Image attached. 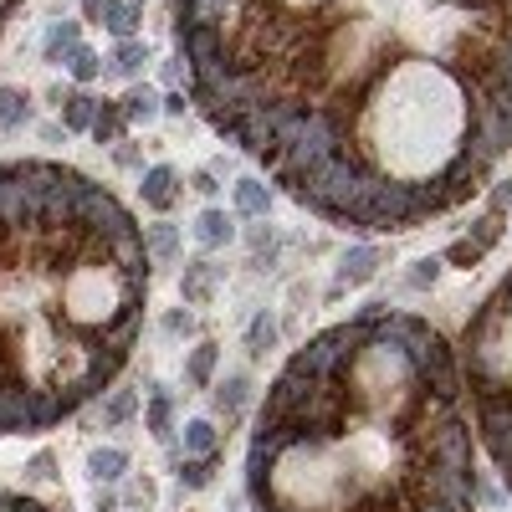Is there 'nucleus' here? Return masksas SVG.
<instances>
[{"label": "nucleus", "instance_id": "f257e3e1", "mask_svg": "<svg viewBox=\"0 0 512 512\" xmlns=\"http://www.w3.org/2000/svg\"><path fill=\"white\" fill-rule=\"evenodd\" d=\"M190 103L303 210L416 231L512 154V0H175Z\"/></svg>", "mask_w": 512, "mask_h": 512}, {"label": "nucleus", "instance_id": "f03ea898", "mask_svg": "<svg viewBox=\"0 0 512 512\" xmlns=\"http://www.w3.org/2000/svg\"><path fill=\"white\" fill-rule=\"evenodd\" d=\"M462 359L416 313L369 303L267 384L246 446L251 512H477Z\"/></svg>", "mask_w": 512, "mask_h": 512}, {"label": "nucleus", "instance_id": "7ed1b4c3", "mask_svg": "<svg viewBox=\"0 0 512 512\" xmlns=\"http://www.w3.org/2000/svg\"><path fill=\"white\" fill-rule=\"evenodd\" d=\"M149 282V236L108 185L51 160L0 164V435L51 431L123 374Z\"/></svg>", "mask_w": 512, "mask_h": 512}, {"label": "nucleus", "instance_id": "20e7f679", "mask_svg": "<svg viewBox=\"0 0 512 512\" xmlns=\"http://www.w3.org/2000/svg\"><path fill=\"white\" fill-rule=\"evenodd\" d=\"M456 359H462L477 441L487 446L502 487L512 492V272L466 318Z\"/></svg>", "mask_w": 512, "mask_h": 512}, {"label": "nucleus", "instance_id": "39448f33", "mask_svg": "<svg viewBox=\"0 0 512 512\" xmlns=\"http://www.w3.org/2000/svg\"><path fill=\"white\" fill-rule=\"evenodd\" d=\"M497 236H502V210H492V215H487V221L471 231V236L456 241V246L446 251V261H456V267H477L481 256L492 251V241H497Z\"/></svg>", "mask_w": 512, "mask_h": 512}, {"label": "nucleus", "instance_id": "423d86ee", "mask_svg": "<svg viewBox=\"0 0 512 512\" xmlns=\"http://www.w3.org/2000/svg\"><path fill=\"white\" fill-rule=\"evenodd\" d=\"M103 26H108L113 36H123V41H133V32L144 26V0H103L93 11Z\"/></svg>", "mask_w": 512, "mask_h": 512}, {"label": "nucleus", "instance_id": "0eeeda50", "mask_svg": "<svg viewBox=\"0 0 512 512\" xmlns=\"http://www.w3.org/2000/svg\"><path fill=\"white\" fill-rule=\"evenodd\" d=\"M139 190H144V206L164 215V210L179 200V175L169 164H154V169H144V185H139Z\"/></svg>", "mask_w": 512, "mask_h": 512}, {"label": "nucleus", "instance_id": "6e6552de", "mask_svg": "<svg viewBox=\"0 0 512 512\" xmlns=\"http://www.w3.org/2000/svg\"><path fill=\"white\" fill-rule=\"evenodd\" d=\"M78 41H82V26H78V21H57V26L47 32V41H41V57L62 67V62H72Z\"/></svg>", "mask_w": 512, "mask_h": 512}, {"label": "nucleus", "instance_id": "1a4fd4ad", "mask_svg": "<svg viewBox=\"0 0 512 512\" xmlns=\"http://www.w3.org/2000/svg\"><path fill=\"white\" fill-rule=\"evenodd\" d=\"M118 108H123L128 123H149V118H160L164 113V97L154 93V87H128V97L118 103Z\"/></svg>", "mask_w": 512, "mask_h": 512}, {"label": "nucleus", "instance_id": "9d476101", "mask_svg": "<svg viewBox=\"0 0 512 512\" xmlns=\"http://www.w3.org/2000/svg\"><path fill=\"white\" fill-rule=\"evenodd\" d=\"M379 261H384V256L374 251V246H353V251L343 256V282H349V288H359V282H369V277L379 272Z\"/></svg>", "mask_w": 512, "mask_h": 512}, {"label": "nucleus", "instance_id": "9b49d317", "mask_svg": "<svg viewBox=\"0 0 512 512\" xmlns=\"http://www.w3.org/2000/svg\"><path fill=\"white\" fill-rule=\"evenodd\" d=\"M123 123H128V118H123V108L103 97V103H97V118H93V139H97V144H118Z\"/></svg>", "mask_w": 512, "mask_h": 512}, {"label": "nucleus", "instance_id": "f8f14e48", "mask_svg": "<svg viewBox=\"0 0 512 512\" xmlns=\"http://www.w3.org/2000/svg\"><path fill=\"white\" fill-rule=\"evenodd\" d=\"M87 471H93V481H118L128 471V456L118 446H103V451L87 456Z\"/></svg>", "mask_w": 512, "mask_h": 512}, {"label": "nucleus", "instance_id": "ddd939ff", "mask_svg": "<svg viewBox=\"0 0 512 512\" xmlns=\"http://www.w3.org/2000/svg\"><path fill=\"white\" fill-rule=\"evenodd\" d=\"M32 118V97L21 87H0V128H21Z\"/></svg>", "mask_w": 512, "mask_h": 512}, {"label": "nucleus", "instance_id": "4468645a", "mask_svg": "<svg viewBox=\"0 0 512 512\" xmlns=\"http://www.w3.org/2000/svg\"><path fill=\"white\" fill-rule=\"evenodd\" d=\"M93 118H97V97H87V93H72L67 97V108H62V123L72 128V133H93Z\"/></svg>", "mask_w": 512, "mask_h": 512}, {"label": "nucleus", "instance_id": "2eb2a0df", "mask_svg": "<svg viewBox=\"0 0 512 512\" xmlns=\"http://www.w3.org/2000/svg\"><path fill=\"white\" fill-rule=\"evenodd\" d=\"M267 206H272V190H267L261 179H241L236 185V210L241 215H267Z\"/></svg>", "mask_w": 512, "mask_h": 512}, {"label": "nucleus", "instance_id": "dca6fc26", "mask_svg": "<svg viewBox=\"0 0 512 512\" xmlns=\"http://www.w3.org/2000/svg\"><path fill=\"white\" fill-rule=\"evenodd\" d=\"M215 359H221V349H215V343H200V349L190 353V364H185V379H190L195 389H206L210 374H215Z\"/></svg>", "mask_w": 512, "mask_h": 512}, {"label": "nucleus", "instance_id": "f3484780", "mask_svg": "<svg viewBox=\"0 0 512 512\" xmlns=\"http://www.w3.org/2000/svg\"><path fill=\"white\" fill-rule=\"evenodd\" d=\"M195 236H200V246H221V241H231V221H225L221 210H206L195 221Z\"/></svg>", "mask_w": 512, "mask_h": 512}, {"label": "nucleus", "instance_id": "a211bd4d", "mask_svg": "<svg viewBox=\"0 0 512 512\" xmlns=\"http://www.w3.org/2000/svg\"><path fill=\"white\" fill-rule=\"evenodd\" d=\"M210 282H215V267H210V261H195L190 272H185V303H206Z\"/></svg>", "mask_w": 512, "mask_h": 512}, {"label": "nucleus", "instance_id": "6ab92c4d", "mask_svg": "<svg viewBox=\"0 0 512 512\" xmlns=\"http://www.w3.org/2000/svg\"><path fill=\"white\" fill-rule=\"evenodd\" d=\"M272 343H277V323L267 318V313H261V318H251V328H246V353H251V359H261Z\"/></svg>", "mask_w": 512, "mask_h": 512}, {"label": "nucleus", "instance_id": "aec40b11", "mask_svg": "<svg viewBox=\"0 0 512 512\" xmlns=\"http://www.w3.org/2000/svg\"><path fill=\"white\" fill-rule=\"evenodd\" d=\"M149 62V51L139 47V41H123V47L113 51V62H108V72H118V78H133L139 67Z\"/></svg>", "mask_w": 512, "mask_h": 512}, {"label": "nucleus", "instance_id": "412c9836", "mask_svg": "<svg viewBox=\"0 0 512 512\" xmlns=\"http://www.w3.org/2000/svg\"><path fill=\"white\" fill-rule=\"evenodd\" d=\"M185 451L215 456V425H210V420H190V425H185Z\"/></svg>", "mask_w": 512, "mask_h": 512}, {"label": "nucleus", "instance_id": "4be33fe9", "mask_svg": "<svg viewBox=\"0 0 512 512\" xmlns=\"http://www.w3.org/2000/svg\"><path fill=\"white\" fill-rule=\"evenodd\" d=\"M133 389H113L108 395V405H103V425H123L128 416H133Z\"/></svg>", "mask_w": 512, "mask_h": 512}, {"label": "nucleus", "instance_id": "5701e85b", "mask_svg": "<svg viewBox=\"0 0 512 512\" xmlns=\"http://www.w3.org/2000/svg\"><path fill=\"white\" fill-rule=\"evenodd\" d=\"M169 416H175L169 389H154V400H149V431H154V435H169Z\"/></svg>", "mask_w": 512, "mask_h": 512}, {"label": "nucleus", "instance_id": "b1692460", "mask_svg": "<svg viewBox=\"0 0 512 512\" xmlns=\"http://www.w3.org/2000/svg\"><path fill=\"white\" fill-rule=\"evenodd\" d=\"M210 477H215V456H195V462H185V471H179L185 487H210Z\"/></svg>", "mask_w": 512, "mask_h": 512}, {"label": "nucleus", "instance_id": "393cba45", "mask_svg": "<svg viewBox=\"0 0 512 512\" xmlns=\"http://www.w3.org/2000/svg\"><path fill=\"white\" fill-rule=\"evenodd\" d=\"M67 67H72V78H78V82H93L97 72H103V57H97V51H87V47H78Z\"/></svg>", "mask_w": 512, "mask_h": 512}, {"label": "nucleus", "instance_id": "a878e982", "mask_svg": "<svg viewBox=\"0 0 512 512\" xmlns=\"http://www.w3.org/2000/svg\"><path fill=\"white\" fill-rule=\"evenodd\" d=\"M0 512H57V507H47V502H36V497H26V492L0 487Z\"/></svg>", "mask_w": 512, "mask_h": 512}, {"label": "nucleus", "instance_id": "bb28decb", "mask_svg": "<svg viewBox=\"0 0 512 512\" xmlns=\"http://www.w3.org/2000/svg\"><path fill=\"white\" fill-rule=\"evenodd\" d=\"M175 246H179L175 225H154V231H149V251L154 256H175Z\"/></svg>", "mask_w": 512, "mask_h": 512}, {"label": "nucleus", "instance_id": "cd10ccee", "mask_svg": "<svg viewBox=\"0 0 512 512\" xmlns=\"http://www.w3.org/2000/svg\"><path fill=\"white\" fill-rule=\"evenodd\" d=\"M241 400H246V379H241V374H231V379L221 384V410H236Z\"/></svg>", "mask_w": 512, "mask_h": 512}, {"label": "nucleus", "instance_id": "c85d7f7f", "mask_svg": "<svg viewBox=\"0 0 512 512\" xmlns=\"http://www.w3.org/2000/svg\"><path fill=\"white\" fill-rule=\"evenodd\" d=\"M435 272H441V261H435V256H425V261H416L410 282H416V288H425V282H435Z\"/></svg>", "mask_w": 512, "mask_h": 512}, {"label": "nucleus", "instance_id": "c756f323", "mask_svg": "<svg viewBox=\"0 0 512 512\" xmlns=\"http://www.w3.org/2000/svg\"><path fill=\"white\" fill-rule=\"evenodd\" d=\"M164 328H169V334H190L195 323H190V313H169V318H164Z\"/></svg>", "mask_w": 512, "mask_h": 512}, {"label": "nucleus", "instance_id": "7c9ffc66", "mask_svg": "<svg viewBox=\"0 0 512 512\" xmlns=\"http://www.w3.org/2000/svg\"><path fill=\"white\" fill-rule=\"evenodd\" d=\"M26 471H32V477H41V481H47V477H57V471H51V456H47V451H41V456H36V462L26 466Z\"/></svg>", "mask_w": 512, "mask_h": 512}, {"label": "nucleus", "instance_id": "2f4dec72", "mask_svg": "<svg viewBox=\"0 0 512 512\" xmlns=\"http://www.w3.org/2000/svg\"><path fill=\"white\" fill-rule=\"evenodd\" d=\"M507 206H512V179H502L497 195H492V210H507Z\"/></svg>", "mask_w": 512, "mask_h": 512}, {"label": "nucleus", "instance_id": "473e14b6", "mask_svg": "<svg viewBox=\"0 0 512 512\" xmlns=\"http://www.w3.org/2000/svg\"><path fill=\"white\" fill-rule=\"evenodd\" d=\"M185 108H190V103H185L179 93H169V97H164V113H169V118H185Z\"/></svg>", "mask_w": 512, "mask_h": 512}, {"label": "nucleus", "instance_id": "72a5a7b5", "mask_svg": "<svg viewBox=\"0 0 512 512\" xmlns=\"http://www.w3.org/2000/svg\"><path fill=\"white\" fill-rule=\"evenodd\" d=\"M21 0H0V36H5V26H11V16H16Z\"/></svg>", "mask_w": 512, "mask_h": 512}, {"label": "nucleus", "instance_id": "f704fd0d", "mask_svg": "<svg viewBox=\"0 0 512 512\" xmlns=\"http://www.w3.org/2000/svg\"><path fill=\"white\" fill-rule=\"evenodd\" d=\"M195 190H200V195H215V179H210V169H200V175H195Z\"/></svg>", "mask_w": 512, "mask_h": 512}, {"label": "nucleus", "instance_id": "c9c22d12", "mask_svg": "<svg viewBox=\"0 0 512 512\" xmlns=\"http://www.w3.org/2000/svg\"><path fill=\"white\" fill-rule=\"evenodd\" d=\"M82 5H87V11H97V5H103V0H82Z\"/></svg>", "mask_w": 512, "mask_h": 512}]
</instances>
